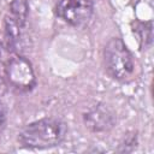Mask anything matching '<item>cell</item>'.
Wrapping results in <instances>:
<instances>
[{"mask_svg":"<svg viewBox=\"0 0 154 154\" xmlns=\"http://www.w3.org/2000/svg\"><path fill=\"white\" fill-rule=\"evenodd\" d=\"M22 26L10 14L5 17V46L8 52H16L20 47L22 41Z\"/></svg>","mask_w":154,"mask_h":154,"instance_id":"cell-6","label":"cell"},{"mask_svg":"<svg viewBox=\"0 0 154 154\" xmlns=\"http://www.w3.org/2000/svg\"><path fill=\"white\" fill-rule=\"evenodd\" d=\"M105 67L111 77L118 81L128 79L134 72V59L122 38L114 37L103 49Z\"/></svg>","mask_w":154,"mask_h":154,"instance_id":"cell-2","label":"cell"},{"mask_svg":"<svg viewBox=\"0 0 154 154\" xmlns=\"http://www.w3.org/2000/svg\"><path fill=\"white\" fill-rule=\"evenodd\" d=\"M28 12L29 7L26 0H12L10 5V16L13 19H16L22 26H25Z\"/></svg>","mask_w":154,"mask_h":154,"instance_id":"cell-7","label":"cell"},{"mask_svg":"<svg viewBox=\"0 0 154 154\" xmlns=\"http://www.w3.org/2000/svg\"><path fill=\"white\" fill-rule=\"evenodd\" d=\"M8 83L19 91H29L36 84L34 69L29 60L23 57H14L7 60L5 67Z\"/></svg>","mask_w":154,"mask_h":154,"instance_id":"cell-3","label":"cell"},{"mask_svg":"<svg viewBox=\"0 0 154 154\" xmlns=\"http://www.w3.org/2000/svg\"><path fill=\"white\" fill-rule=\"evenodd\" d=\"M4 91H5V84H4L2 78H1V76H0V95H1Z\"/></svg>","mask_w":154,"mask_h":154,"instance_id":"cell-10","label":"cell"},{"mask_svg":"<svg viewBox=\"0 0 154 154\" xmlns=\"http://www.w3.org/2000/svg\"><path fill=\"white\" fill-rule=\"evenodd\" d=\"M5 122H6V112H5V107H4V105L0 102V130L5 126Z\"/></svg>","mask_w":154,"mask_h":154,"instance_id":"cell-8","label":"cell"},{"mask_svg":"<svg viewBox=\"0 0 154 154\" xmlns=\"http://www.w3.org/2000/svg\"><path fill=\"white\" fill-rule=\"evenodd\" d=\"M57 14L72 26L85 24L93 14L91 0H60L57 5Z\"/></svg>","mask_w":154,"mask_h":154,"instance_id":"cell-4","label":"cell"},{"mask_svg":"<svg viewBox=\"0 0 154 154\" xmlns=\"http://www.w3.org/2000/svg\"><path fill=\"white\" fill-rule=\"evenodd\" d=\"M6 46L0 41V63H2L4 58H5V54H6Z\"/></svg>","mask_w":154,"mask_h":154,"instance_id":"cell-9","label":"cell"},{"mask_svg":"<svg viewBox=\"0 0 154 154\" xmlns=\"http://www.w3.org/2000/svg\"><path fill=\"white\" fill-rule=\"evenodd\" d=\"M66 134L67 126L63 120L45 118L24 126L18 134V141L25 148L43 149L60 144Z\"/></svg>","mask_w":154,"mask_h":154,"instance_id":"cell-1","label":"cell"},{"mask_svg":"<svg viewBox=\"0 0 154 154\" xmlns=\"http://www.w3.org/2000/svg\"><path fill=\"white\" fill-rule=\"evenodd\" d=\"M83 119L85 126L94 132L107 131L116 124V114L109 107L102 103H99L85 112Z\"/></svg>","mask_w":154,"mask_h":154,"instance_id":"cell-5","label":"cell"}]
</instances>
